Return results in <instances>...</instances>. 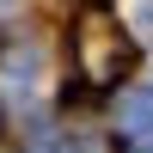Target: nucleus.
Segmentation results:
<instances>
[{
    "mask_svg": "<svg viewBox=\"0 0 153 153\" xmlns=\"http://www.w3.org/2000/svg\"><path fill=\"white\" fill-rule=\"evenodd\" d=\"M80 68H86V80H117L129 68V43H123V31L98 6L80 19Z\"/></svg>",
    "mask_w": 153,
    "mask_h": 153,
    "instance_id": "obj_1",
    "label": "nucleus"
}]
</instances>
